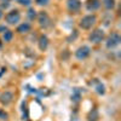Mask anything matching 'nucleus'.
<instances>
[{
    "label": "nucleus",
    "instance_id": "f257e3e1",
    "mask_svg": "<svg viewBox=\"0 0 121 121\" xmlns=\"http://www.w3.org/2000/svg\"><path fill=\"white\" fill-rule=\"evenodd\" d=\"M97 22V17L96 15H87L85 17L81 18V21H80L79 26L81 27L82 29H91L92 28V26H95V23Z\"/></svg>",
    "mask_w": 121,
    "mask_h": 121
},
{
    "label": "nucleus",
    "instance_id": "f03ea898",
    "mask_svg": "<svg viewBox=\"0 0 121 121\" xmlns=\"http://www.w3.org/2000/svg\"><path fill=\"white\" fill-rule=\"evenodd\" d=\"M120 43H121V38H120L119 33L114 32V33L110 34V35L108 36V39H107V47H108V48H114V47H116Z\"/></svg>",
    "mask_w": 121,
    "mask_h": 121
},
{
    "label": "nucleus",
    "instance_id": "7ed1b4c3",
    "mask_svg": "<svg viewBox=\"0 0 121 121\" xmlns=\"http://www.w3.org/2000/svg\"><path fill=\"white\" fill-rule=\"evenodd\" d=\"M103 39H104V30L103 29H95L90 35V41L93 44L102 43Z\"/></svg>",
    "mask_w": 121,
    "mask_h": 121
},
{
    "label": "nucleus",
    "instance_id": "20e7f679",
    "mask_svg": "<svg viewBox=\"0 0 121 121\" xmlns=\"http://www.w3.org/2000/svg\"><path fill=\"white\" fill-rule=\"evenodd\" d=\"M6 22L9 24H16L19 22V19H21V13H19L18 10H12V11H10L7 15H6Z\"/></svg>",
    "mask_w": 121,
    "mask_h": 121
},
{
    "label": "nucleus",
    "instance_id": "39448f33",
    "mask_svg": "<svg viewBox=\"0 0 121 121\" xmlns=\"http://www.w3.org/2000/svg\"><path fill=\"white\" fill-rule=\"evenodd\" d=\"M91 53V48L86 45H82V46H80L76 51H75V56L78 59H85L90 56Z\"/></svg>",
    "mask_w": 121,
    "mask_h": 121
},
{
    "label": "nucleus",
    "instance_id": "423d86ee",
    "mask_svg": "<svg viewBox=\"0 0 121 121\" xmlns=\"http://www.w3.org/2000/svg\"><path fill=\"white\" fill-rule=\"evenodd\" d=\"M67 7L70 12H79L81 9V1L80 0H67Z\"/></svg>",
    "mask_w": 121,
    "mask_h": 121
},
{
    "label": "nucleus",
    "instance_id": "0eeeda50",
    "mask_svg": "<svg viewBox=\"0 0 121 121\" xmlns=\"http://www.w3.org/2000/svg\"><path fill=\"white\" fill-rule=\"evenodd\" d=\"M38 21H39V24H40V27H41V28H47V27L50 26V22H51V21H50L48 15H47L45 11H43V12L39 13Z\"/></svg>",
    "mask_w": 121,
    "mask_h": 121
},
{
    "label": "nucleus",
    "instance_id": "6e6552de",
    "mask_svg": "<svg viewBox=\"0 0 121 121\" xmlns=\"http://www.w3.org/2000/svg\"><path fill=\"white\" fill-rule=\"evenodd\" d=\"M12 99H13V95L11 92H9V91L0 95V103L4 104V105H9L12 102Z\"/></svg>",
    "mask_w": 121,
    "mask_h": 121
},
{
    "label": "nucleus",
    "instance_id": "1a4fd4ad",
    "mask_svg": "<svg viewBox=\"0 0 121 121\" xmlns=\"http://www.w3.org/2000/svg\"><path fill=\"white\" fill-rule=\"evenodd\" d=\"M99 6H100V0H87L86 1V9L90 12H93L96 10H98Z\"/></svg>",
    "mask_w": 121,
    "mask_h": 121
},
{
    "label": "nucleus",
    "instance_id": "9d476101",
    "mask_svg": "<svg viewBox=\"0 0 121 121\" xmlns=\"http://www.w3.org/2000/svg\"><path fill=\"white\" fill-rule=\"evenodd\" d=\"M48 46V38L46 35H41L39 38V48L41 51H45Z\"/></svg>",
    "mask_w": 121,
    "mask_h": 121
},
{
    "label": "nucleus",
    "instance_id": "9b49d317",
    "mask_svg": "<svg viewBox=\"0 0 121 121\" xmlns=\"http://www.w3.org/2000/svg\"><path fill=\"white\" fill-rule=\"evenodd\" d=\"M29 30H30V24H29V23H22V24H19V26L17 27V32L21 33V34L28 33Z\"/></svg>",
    "mask_w": 121,
    "mask_h": 121
},
{
    "label": "nucleus",
    "instance_id": "f8f14e48",
    "mask_svg": "<svg viewBox=\"0 0 121 121\" xmlns=\"http://www.w3.org/2000/svg\"><path fill=\"white\" fill-rule=\"evenodd\" d=\"M98 117H99V114H98V110H97V109H92V110L88 113V115H87L88 121H97Z\"/></svg>",
    "mask_w": 121,
    "mask_h": 121
},
{
    "label": "nucleus",
    "instance_id": "ddd939ff",
    "mask_svg": "<svg viewBox=\"0 0 121 121\" xmlns=\"http://www.w3.org/2000/svg\"><path fill=\"white\" fill-rule=\"evenodd\" d=\"M96 92L98 93V95H104L105 93V86L102 84V82H99V81H97V85H96Z\"/></svg>",
    "mask_w": 121,
    "mask_h": 121
},
{
    "label": "nucleus",
    "instance_id": "4468645a",
    "mask_svg": "<svg viewBox=\"0 0 121 121\" xmlns=\"http://www.w3.org/2000/svg\"><path fill=\"white\" fill-rule=\"evenodd\" d=\"M80 98H81V93H80V91L78 88H75L73 95H72V100H73V102H79Z\"/></svg>",
    "mask_w": 121,
    "mask_h": 121
},
{
    "label": "nucleus",
    "instance_id": "2eb2a0df",
    "mask_svg": "<svg viewBox=\"0 0 121 121\" xmlns=\"http://www.w3.org/2000/svg\"><path fill=\"white\" fill-rule=\"evenodd\" d=\"M103 4H104L105 9L112 10L115 7V0H103Z\"/></svg>",
    "mask_w": 121,
    "mask_h": 121
},
{
    "label": "nucleus",
    "instance_id": "dca6fc26",
    "mask_svg": "<svg viewBox=\"0 0 121 121\" xmlns=\"http://www.w3.org/2000/svg\"><path fill=\"white\" fill-rule=\"evenodd\" d=\"M12 38H13V33L11 32V30H6V32L4 33V41H6V43H9V41H11L12 40Z\"/></svg>",
    "mask_w": 121,
    "mask_h": 121
},
{
    "label": "nucleus",
    "instance_id": "f3484780",
    "mask_svg": "<svg viewBox=\"0 0 121 121\" xmlns=\"http://www.w3.org/2000/svg\"><path fill=\"white\" fill-rule=\"evenodd\" d=\"M76 38H78V32H76V30H73V33L67 38V41H68V43H73Z\"/></svg>",
    "mask_w": 121,
    "mask_h": 121
},
{
    "label": "nucleus",
    "instance_id": "a211bd4d",
    "mask_svg": "<svg viewBox=\"0 0 121 121\" xmlns=\"http://www.w3.org/2000/svg\"><path fill=\"white\" fill-rule=\"evenodd\" d=\"M28 17H29V19H35L36 18V11L34 9H29V11H28Z\"/></svg>",
    "mask_w": 121,
    "mask_h": 121
},
{
    "label": "nucleus",
    "instance_id": "6ab92c4d",
    "mask_svg": "<svg viewBox=\"0 0 121 121\" xmlns=\"http://www.w3.org/2000/svg\"><path fill=\"white\" fill-rule=\"evenodd\" d=\"M35 3H36V5H39V6H46V5L50 3V0H35Z\"/></svg>",
    "mask_w": 121,
    "mask_h": 121
},
{
    "label": "nucleus",
    "instance_id": "aec40b11",
    "mask_svg": "<svg viewBox=\"0 0 121 121\" xmlns=\"http://www.w3.org/2000/svg\"><path fill=\"white\" fill-rule=\"evenodd\" d=\"M18 4H21L23 6H29L30 4H32V0H17Z\"/></svg>",
    "mask_w": 121,
    "mask_h": 121
},
{
    "label": "nucleus",
    "instance_id": "412c9836",
    "mask_svg": "<svg viewBox=\"0 0 121 121\" xmlns=\"http://www.w3.org/2000/svg\"><path fill=\"white\" fill-rule=\"evenodd\" d=\"M7 117H9L7 113H5L3 109H0V119L1 120H7Z\"/></svg>",
    "mask_w": 121,
    "mask_h": 121
},
{
    "label": "nucleus",
    "instance_id": "4be33fe9",
    "mask_svg": "<svg viewBox=\"0 0 121 121\" xmlns=\"http://www.w3.org/2000/svg\"><path fill=\"white\" fill-rule=\"evenodd\" d=\"M6 30H7V28L5 26H0V33H5Z\"/></svg>",
    "mask_w": 121,
    "mask_h": 121
},
{
    "label": "nucleus",
    "instance_id": "5701e85b",
    "mask_svg": "<svg viewBox=\"0 0 121 121\" xmlns=\"http://www.w3.org/2000/svg\"><path fill=\"white\" fill-rule=\"evenodd\" d=\"M1 16H3V12H1V11H0V18H1Z\"/></svg>",
    "mask_w": 121,
    "mask_h": 121
},
{
    "label": "nucleus",
    "instance_id": "b1692460",
    "mask_svg": "<svg viewBox=\"0 0 121 121\" xmlns=\"http://www.w3.org/2000/svg\"><path fill=\"white\" fill-rule=\"evenodd\" d=\"M5 1H9V0H5Z\"/></svg>",
    "mask_w": 121,
    "mask_h": 121
}]
</instances>
